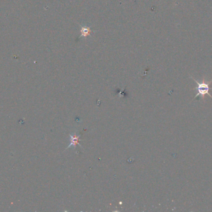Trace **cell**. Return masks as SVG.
I'll use <instances>...</instances> for the list:
<instances>
[{
  "mask_svg": "<svg viewBox=\"0 0 212 212\" xmlns=\"http://www.w3.org/2000/svg\"><path fill=\"white\" fill-rule=\"evenodd\" d=\"M192 78L196 82V83L197 85V87L194 89L195 90H197V93L193 100H194V99H195L196 98H197V96H200L201 99H203V100H204L205 95H209L211 97V98H212V96L209 93V90H211V89L210 88V85L212 82V80L209 82H205V80H204L202 82L200 83L199 82H197L194 78H193L192 77Z\"/></svg>",
  "mask_w": 212,
  "mask_h": 212,
  "instance_id": "6da1fadb",
  "label": "cell"
},
{
  "mask_svg": "<svg viewBox=\"0 0 212 212\" xmlns=\"http://www.w3.org/2000/svg\"><path fill=\"white\" fill-rule=\"evenodd\" d=\"M69 136H70V144L68 146V148H70L72 146H74L75 148L77 145H79L80 146H81V145L79 144V143L81 134H79L78 136H77L76 134H75V135H71L70 134Z\"/></svg>",
  "mask_w": 212,
  "mask_h": 212,
  "instance_id": "7a4b0ae2",
  "label": "cell"
}]
</instances>
